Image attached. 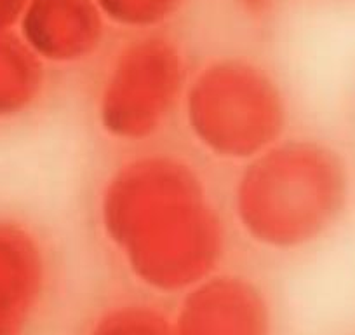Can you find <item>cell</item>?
Instances as JSON below:
<instances>
[{
    "mask_svg": "<svg viewBox=\"0 0 355 335\" xmlns=\"http://www.w3.org/2000/svg\"><path fill=\"white\" fill-rule=\"evenodd\" d=\"M107 234L136 281L160 295H183L216 272L223 252L218 218L189 166L146 157L107 187Z\"/></svg>",
    "mask_w": 355,
    "mask_h": 335,
    "instance_id": "cell-1",
    "label": "cell"
},
{
    "mask_svg": "<svg viewBox=\"0 0 355 335\" xmlns=\"http://www.w3.org/2000/svg\"><path fill=\"white\" fill-rule=\"evenodd\" d=\"M256 157L237 190V213L254 241L302 248L336 224L350 194L340 154L320 143L296 142Z\"/></svg>",
    "mask_w": 355,
    "mask_h": 335,
    "instance_id": "cell-2",
    "label": "cell"
},
{
    "mask_svg": "<svg viewBox=\"0 0 355 335\" xmlns=\"http://www.w3.org/2000/svg\"><path fill=\"white\" fill-rule=\"evenodd\" d=\"M252 63L223 60L190 82L187 112L199 142L225 157H256L282 129L281 93Z\"/></svg>",
    "mask_w": 355,
    "mask_h": 335,
    "instance_id": "cell-3",
    "label": "cell"
},
{
    "mask_svg": "<svg viewBox=\"0 0 355 335\" xmlns=\"http://www.w3.org/2000/svg\"><path fill=\"white\" fill-rule=\"evenodd\" d=\"M101 93L105 128L124 138L150 135L166 121L183 84V60L174 40L138 33L110 67Z\"/></svg>",
    "mask_w": 355,
    "mask_h": 335,
    "instance_id": "cell-4",
    "label": "cell"
},
{
    "mask_svg": "<svg viewBox=\"0 0 355 335\" xmlns=\"http://www.w3.org/2000/svg\"><path fill=\"white\" fill-rule=\"evenodd\" d=\"M176 335H274L266 293L245 276L211 275L182 295Z\"/></svg>",
    "mask_w": 355,
    "mask_h": 335,
    "instance_id": "cell-5",
    "label": "cell"
},
{
    "mask_svg": "<svg viewBox=\"0 0 355 335\" xmlns=\"http://www.w3.org/2000/svg\"><path fill=\"white\" fill-rule=\"evenodd\" d=\"M49 285L42 245L18 222L0 220V335H30Z\"/></svg>",
    "mask_w": 355,
    "mask_h": 335,
    "instance_id": "cell-6",
    "label": "cell"
},
{
    "mask_svg": "<svg viewBox=\"0 0 355 335\" xmlns=\"http://www.w3.org/2000/svg\"><path fill=\"white\" fill-rule=\"evenodd\" d=\"M105 18L93 0H30L19 35L42 61H78L94 53Z\"/></svg>",
    "mask_w": 355,
    "mask_h": 335,
    "instance_id": "cell-7",
    "label": "cell"
},
{
    "mask_svg": "<svg viewBox=\"0 0 355 335\" xmlns=\"http://www.w3.org/2000/svg\"><path fill=\"white\" fill-rule=\"evenodd\" d=\"M42 60L11 30L0 32V119L23 114L40 97Z\"/></svg>",
    "mask_w": 355,
    "mask_h": 335,
    "instance_id": "cell-8",
    "label": "cell"
},
{
    "mask_svg": "<svg viewBox=\"0 0 355 335\" xmlns=\"http://www.w3.org/2000/svg\"><path fill=\"white\" fill-rule=\"evenodd\" d=\"M82 335H176L173 316L148 300L122 299L101 307Z\"/></svg>",
    "mask_w": 355,
    "mask_h": 335,
    "instance_id": "cell-9",
    "label": "cell"
},
{
    "mask_svg": "<svg viewBox=\"0 0 355 335\" xmlns=\"http://www.w3.org/2000/svg\"><path fill=\"white\" fill-rule=\"evenodd\" d=\"M105 22L135 32H155L182 11L187 0H93Z\"/></svg>",
    "mask_w": 355,
    "mask_h": 335,
    "instance_id": "cell-10",
    "label": "cell"
},
{
    "mask_svg": "<svg viewBox=\"0 0 355 335\" xmlns=\"http://www.w3.org/2000/svg\"><path fill=\"white\" fill-rule=\"evenodd\" d=\"M30 0H0V32L19 25Z\"/></svg>",
    "mask_w": 355,
    "mask_h": 335,
    "instance_id": "cell-11",
    "label": "cell"
},
{
    "mask_svg": "<svg viewBox=\"0 0 355 335\" xmlns=\"http://www.w3.org/2000/svg\"><path fill=\"white\" fill-rule=\"evenodd\" d=\"M237 2L241 4L242 11L254 18L268 15L275 6V0H237Z\"/></svg>",
    "mask_w": 355,
    "mask_h": 335,
    "instance_id": "cell-12",
    "label": "cell"
}]
</instances>
